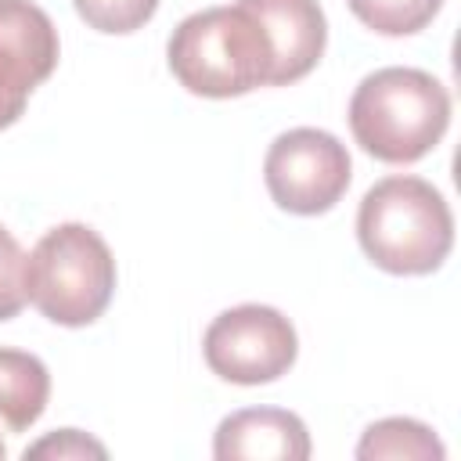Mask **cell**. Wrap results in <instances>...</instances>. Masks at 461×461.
I'll return each mask as SVG.
<instances>
[{
    "mask_svg": "<svg viewBox=\"0 0 461 461\" xmlns=\"http://www.w3.org/2000/svg\"><path fill=\"white\" fill-rule=\"evenodd\" d=\"M50 371L36 353L0 346V418L7 429L22 432L47 411Z\"/></svg>",
    "mask_w": 461,
    "mask_h": 461,
    "instance_id": "cell-10",
    "label": "cell"
},
{
    "mask_svg": "<svg viewBox=\"0 0 461 461\" xmlns=\"http://www.w3.org/2000/svg\"><path fill=\"white\" fill-rule=\"evenodd\" d=\"M72 7L90 29L108 36H126L151 22L158 0H72Z\"/></svg>",
    "mask_w": 461,
    "mask_h": 461,
    "instance_id": "cell-13",
    "label": "cell"
},
{
    "mask_svg": "<svg viewBox=\"0 0 461 461\" xmlns=\"http://www.w3.org/2000/svg\"><path fill=\"white\" fill-rule=\"evenodd\" d=\"M270 36V86H288L310 76L328 43V22L317 0H241Z\"/></svg>",
    "mask_w": 461,
    "mask_h": 461,
    "instance_id": "cell-8",
    "label": "cell"
},
{
    "mask_svg": "<svg viewBox=\"0 0 461 461\" xmlns=\"http://www.w3.org/2000/svg\"><path fill=\"white\" fill-rule=\"evenodd\" d=\"M22 112H25V101L14 97V94H7V90H0V130L14 126L22 119Z\"/></svg>",
    "mask_w": 461,
    "mask_h": 461,
    "instance_id": "cell-16",
    "label": "cell"
},
{
    "mask_svg": "<svg viewBox=\"0 0 461 461\" xmlns=\"http://www.w3.org/2000/svg\"><path fill=\"white\" fill-rule=\"evenodd\" d=\"M169 72L198 97H241L270 83L274 50L259 18L238 0L187 14L166 43Z\"/></svg>",
    "mask_w": 461,
    "mask_h": 461,
    "instance_id": "cell-3",
    "label": "cell"
},
{
    "mask_svg": "<svg viewBox=\"0 0 461 461\" xmlns=\"http://www.w3.org/2000/svg\"><path fill=\"white\" fill-rule=\"evenodd\" d=\"M115 292V256L86 223L50 227L25 256V303L61 328L94 324Z\"/></svg>",
    "mask_w": 461,
    "mask_h": 461,
    "instance_id": "cell-4",
    "label": "cell"
},
{
    "mask_svg": "<svg viewBox=\"0 0 461 461\" xmlns=\"http://www.w3.org/2000/svg\"><path fill=\"white\" fill-rule=\"evenodd\" d=\"M58 65V29L32 0H0V90L29 94Z\"/></svg>",
    "mask_w": 461,
    "mask_h": 461,
    "instance_id": "cell-7",
    "label": "cell"
},
{
    "mask_svg": "<svg viewBox=\"0 0 461 461\" xmlns=\"http://www.w3.org/2000/svg\"><path fill=\"white\" fill-rule=\"evenodd\" d=\"M353 176L346 144L317 126H295L274 137L263 158V180L277 209L321 216L339 205Z\"/></svg>",
    "mask_w": 461,
    "mask_h": 461,
    "instance_id": "cell-5",
    "label": "cell"
},
{
    "mask_svg": "<svg viewBox=\"0 0 461 461\" xmlns=\"http://www.w3.org/2000/svg\"><path fill=\"white\" fill-rule=\"evenodd\" d=\"M202 353L212 375L234 385H267L288 375L299 357V335L292 321L263 303H241L212 317L202 339Z\"/></svg>",
    "mask_w": 461,
    "mask_h": 461,
    "instance_id": "cell-6",
    "label": "cell"
},
{
    "mask_svg": "<svg viewBox=\"0 0 461 461\" xmlns=\"http://www.w3.org/2000/svg\"><path fill=\"white\" fill-rule=\"evenodd\" d=\"M450 126L447 86L411 65H389L364 76L349 97L353 140L378 162L411 166L425 158Z\"/></svg>",
    "mask_w": 461,
    "mask_h": 461,
    "instance_id": "cell-1",
    "label": "cell"
},
{
    "mask_svg": "<svg viewBox=\"0 0 461 461\" xmlns=\"http://www.w3.org/2000/svg\"><path fill=\"white\" fill-rule=\"evenodd\" d=\"M25 306V252L7 227H0V321L18 317Z\"/></svg>",
    "mask_w": 461,
    "mask_h": 461,
    "instance_id": "cell-14",
    "label": "cell"
},
{
    "mask_svg": "<svg viewBox=\"0 0 461 461\" xmlns=\"http://www.w3.org/2000/svg\"><path fill=\"white\" fill-rule=\"evenodd\" d=\"M346 4L378 36L421 32L443 7V0H346Z\"/></svg>",
    "mask_w": 461,
    "mask_h": 461,
    "instance_id": "cell-12",
    "label": "cell"
},
{
    "mask_svg": "<svg viewBox=\"0 0 461 461\" xmlns=\"http://www.w3.org/2000/svg\"><path fill=\"white\" fill-rule=\"evenodd\" d=\"M357 457L360 461H443L447 447L439 443V436L414 421V418H382L375 425L364 429L360 443H357Z\"/></svg>",
    "mask_w": 461,
    "mask_h": 461,
    "instance_id": "cell-11",
    "label": "cell"
},
{
    "mask_svg": "<svg viewBox=\"0 0 461 461\" xmlns=\"http://www.w3.org/2000/svg\"><path fill=\"white\" fill-rule=\"evenodd\" d=\"M4 454H7V450H4V443H0V461H4Z\"/></svg>",
    "mask_w": 461,
    "mask_h": 461,
    "instance_id": "cell-17",
    "label": "cell"
},
{
    "mask_svg": "<svg viewBox=\"0 0 461 461\" xmlns=\"http://www.w3.org/2000/svg\"><path fill=\"white\" fill-rule=\"evenodd\" d=\"M220 461H306L310 432L299 414L281 407H245L227 414L212 436Z\"/></svg>",
    "mask_w": 461,
    "mask_h": 461,
    "instance_id": "cell-9",
    "label": "cell"
},
{
    "mask_svg": "<svg viewBox=\"0 0 461 461\" xmlns=\"http://www.w3.org/2000/svg\"><path fill=\"white\" fill-rule=\"evenodd\" d=\"M357 241L364 256L396 277H421L443 267L454 249V216L447 198L421 176L396 173L378 180L357 209Z\"/></svg>",
    "mask_w": 461,
    "mask_h": 461,
    "instance_id": "cell-2",
    "label": "cell"
},
{
    "mask_svg": "<svg viewBox=\"0 0 461 461\" xmlns=\"http://www.w3.org/2000/svg\"><path fill=\"white\" fill-rule=\"evenodd\" d=\"M25 457H54V461H65V457H108V447L97 443L94 436L79 432V429H58V432L36 439L32 447H25Z\"/></svg>",
    "mask_w": 461,
    "mask_h": 461,
    "instance_id": "cell-15",
    "label": "cell"
}]
</instances>
